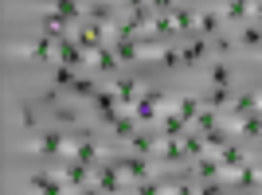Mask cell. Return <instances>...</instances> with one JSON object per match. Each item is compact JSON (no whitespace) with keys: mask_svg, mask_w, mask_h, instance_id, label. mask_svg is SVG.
Masks as SVG:
<instances>
[{"mask_svg":"<svg viewBox=\"0 0 262 195\" xmlns=\"http://www.w3.org/2000/svg\"><path fill=\"white\" fill-rule=\"evenodd\" d=\"M55 172L67 180V187H71V191H90V176H94V164H82V160H75V156H71V160H67L63 168H55Z\"/></svg>","mask_w":262,"mask_h":195,"instance_id":"8992f818","label":"cell"},{"mask_svg":"<svg viewBox=\"0 0 262 195\" xmlns=\"http://www.w3.org/2000/svg\"><path fill=\"white\" fill-rule=\"evenodd\" d=\"M153 59H157L161 66H168V70H172V66H180V51H172V47H157Z\"/></svg>","mask_w":262,"mask_h":195,"instance_id":"836d02e7","label":"cell"},{"mask_svg":"<svg viewBox=\"0 0 262 195\" xmlns=\"http://www.w3.org/2000/svg\"><path fill=\"white\" fill-rule=\"evenodd\" d=\"M223 12H219V4H208V8H196V32L200 35H219L223 32Z\"/></svg>","mask_w":262,"mask_h":195,"instance_id":"4fadbf2b","label":"cell"},{"mask_svg":"<svg viewBox=\"0 0 262 195\" xmlns=\"http://www.w3.org/2000/svg\"><path fill=\"white\" fill-rule=\"evenodd\" d=\"M129 149L137 152V156H153L157 141H153V137H145V133H133V137H129Z\"/></svg>","mask_w":262,"mask_h":195,"instance_id":"1f68e13d","label":"cell"},{"mask_svg":"<svg viewBox=\"0 0 262 195\" xmlns=\"http://www.w3.org/2000/svg\"><path fill=\"white\" fill-rule=\"evenodd\" d=\"M90 66H94V70H98V75H118V66H121V59H118V51H114V43L98 47V51L90 55Z\"/></svg>","mask_w":262,"mask_h":195,"instance_id":"e0dca14e","label":"cell"},{"mask_svg":"<svg viewBox=\"0 0 262 195\" xmlns=\"http://www.w3.org/2000/svg\"><path fill=\"white\" fill-rule=\"evenodd\" d=\"M51 8H55V12H63V16L75 23V28L82 23V16H86V8H82L78 0H51Z\"/></svg>","mask_w":262,"mask_h":195,"instance_id":"4316f807","label":"cell"},{"mask_svg":"<svg viewBox=\"0 0 262 195\" xmlns=\"http://www.w3.org/2000/svg\"><path fill=\"white\" fill-rule=\"evenodd\" d=\"M145 4H149V0H121V8H125V12H137V8H145Z\"/></svg>","mask_w":262,"mask_h":195,"instance_id":"8d00e7d4","label":"cell"},{"mask_svg":"<svg viewBox=\"0 0 262 195\" xmlns=\"http://www.w3.org/2000/svg\"><path fill=\"white\" fill-rule=\"evenodd\" d=\"M51 82L55 86H71V82H75V70L67 63H51Z\"/></svg>","mask_w":262,"mask_h":195,"instance_id":"d6a6232c","label":"cell"},{"mask_svg":"<svg viewBox=\"0 0 262 195\" xmlns=\"http://www.w3.org/2000/svg\"><path fill=\"white\" fill-rule=\"evenodd\" d=\"M67 94L75 98V102H86V98H94V94H98V90H94V82H90V78L75 75V82H71V86H67Z\"/></svg>","mask_w":262,"mask_h":195,"instance_id":"83f0119b","label":"cell"},{"mask_svg":"<svg viewBox=\"0 0 262 195\" xmlns=\"http://www.w3.org/2000/svg\"><path fill=\"white\" fill-rule=\"evenodd\" d=\"M215 156H219V164H223V180H227V184H231V176H235V172H239V168H243V164H247V156H251V152L243 149V144L227 141V144H223V149L215 152Z\"/></svg>","mask_w":262,"mask_h":195,"instance_id":"52a82bcc","label":"cell"},{"mask_svg":"<svg viewBox=\"0 0 262 195\" xmlns=\"http://www.w3.org/2000/svg\"><path fill=\"white\" fill-rule=\"evenodd\" d=\"M110 90L118 94L121 109H133V102L141 98V90H145V86H141V82H137L133 75H121V78H114V82H110Z\"/></svg>","mask_w":262,"mask_h":195,"instance_id":"8fae6325","label":"cell"},{"mask_svg":"<svg viewBox=\"0 0 262 195\" xmlns=\"http://www.w3.org/2000/svg\"><path fill=\"white\" fill-rule=\"evenodd\" d=\"M149 35H157V39H172V35H176L172 12H157V16H153V23H149Z\"/></svg>","mask_w":262,"mask_h":195,"instance_id":"603a6c76","label":"cell"},{"mask_svg":"<svg viewBox=\"0 0 262 195\" xmlns=\"http://www.w3.org/2000/svg\"><path fill=\"white\" fill-rule=\"evenodd\" d=\"M75 43L82 47V51L94 55L98 47L110 43V28H106V23H94V20H82V23L75 28Z\"/></svg>","mask_w":262,"mask_h":195,"instance_id":"277c9868","label":"cell"},{"mask_svg":"<svg viewBox=\"0 0 262 195\" xmlns=\"http://www.w3.org/2000/svg\"><path fill=\"white\" fill-rule=\"evenodd\" d=\"M164 102H168V90H164V86H145L141 98L133 102V113H137V121H153V125H157V117H161V109H164Z\"/></svg>","mask_w":262,"mask_h":195,"instance_id":"7a4b0ae2","label":"cell"},{"mask_svg":"<svg viewBox=\"0 0 262 195\" xmlns=\"http://www.w3.org/2000/svg\"><path fill=\"white\" fill-rule=\"evenodd\" d=\"M55 63H67L71 70H78V66H90V51H82V47L75 43V35H63L59 39V59Z\"/></svg>","mask_w":262,"mask_h":195,"instance_id":"9c48e42d","label":"cell"},{"mask_svg":"<svg viewBox=\"0 0 262 195\" xmlns=\"http://www.w3.org/2000/svg\"><path fill=\"white\" fill-rule=\"evenodd\" d=\"M172 23H176V35H192V32H196V12L176 4V8H172Z\"/></svg>","mask_w":262,"mask_h":195,"instance_id":"d4e9b609","label":"cell"},{"mask_svg":"<svg viewBox=\"0 0 262 195\" xmlns=\"http://www.w3.org/2000/svg\"><path fill=\"white\" fill-rule=\"evenodd\" d=\"M235 82V66L231 63H215L211 66V86H231Z\"/></svg>","mask_w":262,"mask_h":195,"instance_id":"f546056e","label":"cell"},{"mask_svg":"<svg viewBox=\"0 0 262 195\" xmlns=\"http://www.w3.org/2000/svg\"><path fill=\"white\" fill-rule=\"evenodd\" d=\"M243 43L247 47H262V28L258 23H247V28H243Z\"/></svg>","mask_w":262,"mask_h":195,"instance_id":"e575fe53","label":"cell"},{"mask_svg":"<svg viewBox=\"0 0 262 195\" xmlns=\"http://www.w3.org/2000/svg\"><path fill=\"white\" fill-rule=\"evenodd\" d=\"M227 141H235V133L227 129V121H219L215 129H208V133H204V149H208V152H219Z\"/></svg>","mask_w":262,"mask_h":195,"instance_id":"44dd1931","label":"cell"},{"mask_svg":"<svg viewBox=\"0 0 262 195\" xmlns=\"http://www.w3.org/2000/svg\"><path fill=\"white\" fill-rule=\"evenodd\" d=\"M16 55H24V59H43V63H55V59H59V39H55V35H43V39H35V43H28V47H16Z\"/></svg>","mask_w":262,"mask_h":195,"instance_id":"30bf717a","label":"cell"},{"mask_svg":"<svg viewBox=\"0 0 262 195\" xmlns=\"http://www.w3.org/2000/svg\"><path fill=\"white\" fill-rule=\"evenodd\" d=\"M86 16L94 23H106V28H114V4H90Z\"/></svg>","mask_w":262,"mask_h":195,"instance_id":"4dcf8cb0","label":"cell"},{"mask_svg":"<svg viewBox=\"0 0 262 195\" xmlns=\"http://www.w3.org/2000/svg\"><path fill=\"white\" fill-rule=\"evenodd\" d=\"M231 184H239V187H251V184H258V156H247V164H243L239 172L231 176Z\"/></svg>","mask_w":262,"mask_h":195,"instance_id":"cb8c5ba5","label":"cell"},{"mask_svg":"<svg viewBox=\"0 0 262 195\" xmlns=\"http://www.w3.org/2000/svg\"><path fill=\"white\" fill-rule=\"evenodd\" d=\"M231 102H235V94H231V86H211L208 94H204V106L219 109V113H227V109H231Z\"/></svg>","mask_w":262,"mask_h":195,"instance_id":"7402d4cb","label":"cell"},{"mask_svg":"<svg viewBox=\"0 0 262 195\" xmlns=\"http://www.w3.org/2000/svg\"><path fill=\"white\" fill-rule=\"evenodd\" d=\"M192 129L176 109H161V117H157V137H184Z\"/></svg>","mask_w":262,"mask_h":195,"instance_id":"5bb4252c","label":"cell"},{"mask_svg":"<svg viewBox=\"0 0 262 195\" xmlns=\"http://www.w3.org/2000/svg\"><path fill=\"white\" fill-rule=\"evenodd\" d=\"M125 187V176H121L118 160H106L94 168V176H90V191H121Z\"/></svg>","mask_w":262,"mask_h":195,"instance_id":"5b68a950","label":"cell"},{"mask_svg":"<svg viewBox=\"0 0 262 195\" xmlns=\"http://www.w3.org/2000/svg\"><path fill=\"white\" fill-rule=\"evenodd\" d=\"M71 156H75V160H82V164H98L102 156H114V152H110L102 141H94L90 133H82V137L75 141V152H71Z\"/></svg>","mask_w":262,"mask_h":195,"instance_id":"ba28073f","label":"cell"},{"mask_svg":"<svg viewBox=\"0 0 262 195\" xmlns=\"http://www.w3.org/2000/svg\"><path fill=\"white\" fill-rule=\"evenodd\" d=\"M149 8H153V12H172L176 0H149Z\"/></svg>","mask_w":262,"mask_h":195,"instance_id":"d590c367","label":"cell"},{"mask_svg":"<svg viewBox=\"0 0 262 195\" xmlns=\"http://www.w3.org/2000/svg\"><path fill=\"white\" fill-rule=\"evenodd\" d=\"M219 12H223V20H251L254 16V0H223L219 4Z\"/></svg>","mask_w":262,"mask_h":195,"instance_id":"d6986e66","label":"cell"},{"mask_svg":"<svg viewBox=\"0 0 262 195\" xmlns=\"http://www.w3.org/2000/svg\"><path fill=\"white\" fill-rule=\"evenodd\" d=\"M192 176H196L200 184H204V180H223V164H219V156H215V152H204V156L196 160V168H192ZM223 184H227V180H223Z\"/></svg>","mask_w":262,"mask_h":195,"instance_id":"2e32d148","label":"cell"},{"mask_svg":"<svg viewBox=\"0 0 262 195\" xmlns=\"http://www.w3.org/2000/svg\"><path fill=\"white\" fill-rule=\"evenodd\" d=\"M215 125H219V109H211V106H200L196 121H192V129H200V133H208V129H215Z\"/></svg>","mask_w":262,"mask_h":195,"instance_id":"f1b7e54d","label":"cell"},{"mask_svg":"<svg viewBox=\"0 0 262 195\" xmlns=\"http://www.w3.org/2000/svg\"><path fill=\"white\" fill-rule=\"evenodd\" d=\"M118 168H121V176H125V184L129 187H137V184H145V180H157V168H164L161 160H149V156H125V160H118Z\"/></svg>","mask_w":262,"mask_h":195,"instance_id":"6da1fadb","label":"cell"},{"mask_svg":"<svg viewBox=\"0 0 262 195\" xmlns=\"http://www.w3.org/2000/svg\"><path fill=\"white\" fill-rule=\"evenodd\" d=\"M94 113H98V121H102V125H114V117L121 113V102H118V94H114L110 86L94 94Z\"/></svg>","mask_w":262,"mask_h":195,"instance_id":"7c38bea8","label":"cell"},{"mask_svg":"<svg viewBox=\"0 0 262 195\" xmlns=\"http://www.w3.org/2000/svg\"><path fill=\"white\" fill-rule=\"evenodd\" d=\"M254 109H262V90H247V94H239L235 102H231L227 109V117H247V113H254Z\"/></svg>","mask_w":262,"mask_h":195,"instance_id":"ac0fdd59","label":"cell"},{"mask_svg":"<svg viewBox=\"0 0 262 195\" xmlns=\"http://www.w3.org/2000/svg\"><path fill=\"white\" fill-rule=\"evenodd\" d=\"M28 187L32 191H43V195H59V191H71L67 187V180L59 172H35L32 180H28Z\"/></svg>","mask_w":262,"mask_h":195,"instance_id":"9a60e30c","label":"cell"},{"mask_svg":"<svg viewBox=\"0 0 262 195\" xmlns=\"http://www.w3.org/2000/svg\"><path fill=\"white\" fill-rule=\"evenodd\" d=\"M204 55H208V43H204V35H200V39H192V43L180 51V66H200Z\"/></svg>","mask_w":262,"mask_h":195,"instance_id":"484cf974","label":"cell"},{"mask_svg":"<svg viewBox=\"0 0 262 195\" xmlns=\"http://www.w3.org/2000/svg\"><path fill=\"white\" fill-rule=\"evenodd\" d=\"M110 129H114V137H118V141H129L133 133H137V113H133V109H121Z\"/></svg>","mask_w":262,"mask_h":195,"instance_id":"ffe728a7","label":"cell"},{"mask_svg":"<svg viewBox=\"0 0 262 195\" xmlns=\"http://www.w3.org/2000/svg\"><path fill=\"white\" fill-rule=\"evenodd\" d=\"M258 141H262V137H258Z\"/></svg>","mask_w":262,"mask_h":195,"instance_id":"74e56055","label":"cell"},{"mask_svg":"<svg viewBox=\"0 0 262 195\" xmlns=\"http://www.w3.org/2000/svg\"><path fill=\"white\" fill-rule=\"evenodd\" d=\"M32 156H71L75 152V137H63V133H43L28 144Z\"/></svg>","mask_w":262,"mask_h":195,"instance_id":"3957f363","label":"cell"}]
</instances>
